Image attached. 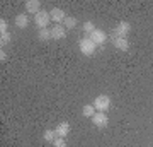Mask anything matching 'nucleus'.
Listing matches in <instances>:
<instances>
[{"mask_svg":"<svg viewBox=\"0 0 153 147\" xmlns=\"http://www.w3.org/2000/svg\"><path fill=\"white\" fill-rule=\"evenodd\" d=\"M0 60H2V62L7 60V53H5V51H2V53H0Z\"/></svg>","mask_w":153,"mask_h":147,"instance_id":"obj_21","label":"nucleus"},{"mask_svg":"<svg viewBox=\"0 0 153 147\" xmlns=\"http://www.w3.org/2000/svg\"><path fill=\"white\" fill-rule=\"evenodd\" d=\"M112 44H114V48L121 50V51H126V50L129 48V43H128L126 38H114L112 39Z\"/></svg>","mask_w":153,"mask_h":147,"instance_id":"obj_12","label":"nucleus"},{"mask_svg":"<svg viewBox=\"0 0 153 147\" xmlns=\"http://www.w3.org/2000/svg\"><path fill=\"white\" fill-rule=\"evenodd\" d=\"M49 16H51V21L56 22V24H63V22H65V19L68 17L65 14V11H61V9H58V7L51 9V11H49Z\"/></svg>","mask_w":153,"mask_h":147,"instance_id":"obj_6","label":"nucleus"},{"mask_svg":"<svg viewBox=\"0 0 153 147\" xmlns=\"http://www.w3.org/2000/svg\"><path fill=\"white\" fill-rule=\"evenodd\" d=\"M63 24H65L66 29H73V27L76 26V19H75V17H66Z\"/></svg>","mask_w":153,"mask_h":147,"instance_id":"obj_16","label":"nucleus"},{"mask_svg":"<svg viewBox=\"0 0 153 147\" xmlns=\"http://www.w3.org/2000/svg\"><path fill=\"white\" fill-rule=\"evenodd\" d=\"M66 36V27L61 24H55L51 27V39H63Z\"/></svg>","mask_w":153,"mask_h":147,"instance_id":"obj_8","label":"nucleus"},{"mask_svg":"<svg viewBox=\"0 0 153 147\" xmlns=\"http://www.w3.org/2000/svg\"><path fill=\"white\" fill-rule=\"evenodd\" d=\"M88 38L92 39L95 44H104L107 41V34L102 31V29H95L92 34H88Z\"/></svg>","mask_w":153,"mask_h":147,"instance_id":"obj_7","label":"nucleus"},{"mask_svg":"<svg viewBox=\"0 0 153 147\" xmlns=\"http://www.w3.org/2000/svg\"><path fill=\"white\" fill-rule=\"evenodd\" d=\"M56 137H58V135H56L55 130H46V132H44V140H46V142H51V144H53V142L56 140Z\"/></svg>","mask_w":153,"mask_h":147,"instance_id":"obj_15","label":"nucleus"},{"mask_svg":"<svg viewBox=\"0 0 153 147\" xmlns=\"http://www.w3.org/2000/svg\"><path fill=\"white\" fill-rule=\"evenodd\" d=\"M7 27H9L7 21H5V19H0V34H5L7 33Z\"/></svg>","mask_w":153,"mask_h":147,"instance_id":"obj_19","label":"nucleus"},{"mask_svg":"<svg viewBox=\"0 0 153 147\" xmlns=\"http://www.w3.org/2000/svg\"><path fill=\"white\" fill-rule=\"evenodd\" d=\"M55 132H56V135L58 137H63V139H65V137L70 133V125H68V121H61V123H58L56 128H55Z\"/></svg>","mask_w":153,"mask_h":147,"instance_id":"obj_10","label":"nucleus"},{"mask_svg":"<svg viewBox=\"0 0 153 147\" xmlns=\"http://www.w3.org/2000/svg\"><path fill=\"white\" fill-rule=\"evenodd\" d=\"M53 147H66V142L63 137H56V140L53 142Z\"/></svg>","mask_w":153,"mask_h":147,"instance_id":"obj_18","label":"nucleus"},{"mask_svg":"<svg viewBox=\"0 0 153 147\" xmlns=\"http://www.w3.org/2000/svg\"><path fill=\"white\" fill-rule=\"evenodd\" d=\"M38 12H41V2H38V0H27L26 2V14H38Z\"/></svg>","mask_w":153,"mask_h":147,"instance_id":"obj_9","label":"nucleus"},{"mask_svg":"<svg viewBox=\"0 0 153 147\" xmlns=\"http://www.w3.org/2000/svg\"><path fill=\"white\" fill-rule=\"evenodd\" d=\"M16 26L19 29H26L29 26V16L27 14H17L16 16Z\"/></svg>","mask_w":153,"mask_h":147,"instance_id":"obj_11","label":"nucleus"},{"mask_svg":"<svg viewBox=\"0 0 153 147\" xmlns=\"http://www.w3.org/2000/svg\"><path fill=\"white\" fill-rule=\"evenodd\" d=\"M95 113H97V109L94 108V104H85V106H83V116H88V118H92Z\"/></svg>","mask_w":153,"mask_h":147,"instance_id":"obj_13","label":"nucleus"},{"mask_svg":"<svg viewBox=\"0 0 153 147\" xmlns=\"http://www.w3.org/2000/svg\"><path fill=\"white\" fill-rule=\"evenodd\" d=\"M94 108L97 109V111H100V113H105L107 109L111 108V98L109 96H105V94H102V96H97V98L94 99Z\"/></svg>","mask_w":153,"mask_h":147,"instance_id":"obj_1","label":"nucleus"},{"mask_svg":"<svg viewBox=\"0 0 153 147\" xmlns=\"http://www.w3.org/2000/svg\"><path fill=\"white\" fill-rule=\"evenodd\" d=\"M92 123L95 127H99V128H105V127L109 125V118H107V115H105V113L97 111V113L92 116Z\"/></svg>","mask_w":153,"mask_h":147,"instance_id":"obj_5","label":"nucleus"},{"mask_svg":"<svg viewBox=\"0 0 153 147\" xmlns=\"http://www.w3.org/2000/svg\"><path fill=\"white\" fill-rule=\"evenodd\" d=\"M95 29H97V27H95V24H94L92 21H88V22H85V24H83V31H85V33H88V34H92Z\"/></svg>","mask_w":153,"mask_h":147,"instance_id":"obj_17","label":"nucleus"},{"mask_svg":"<svg viewBox=\"0 0 153 147\" xmlns=\"http://www.w3.org/2000/svg\"><path fill=\"white\" fill-rule=\"evenodd\" d=\"M78 46H80V51H82L83 55H87V57L94 55L95 53V48H97V44L94 43L90 38H82L78 41Z\"/></svg>","mask_w":153,"mask_h":147,"instance_id":"obj_2","label":"nucleus"},{"mask_svg":"<svg viewBox=\"0 0 153 147\" xmlns=\"http://www.w3.org/2000/svg\"><path fill=\"white\" fill-rule=\"evenodd\" d=\"M9 41H10V34H9V33H5V34H2V36H0V43H2V44H7Z\"/></svg>","mask_w":153,"mask_h":147,"instance_id":"obj_20","label":"nucleus"},{"mask_svg":"<svg viewBox=\"0 0 153 147\" xmlns=\"http://www.w3.org/2000/svg\"><path fill=\"white\" fill-rule=\"evenodd\" d=\"M129 31H131V26H129L128 22H119V24L114 27L112 36H114V38H126Z\"/></svg>","mask_w":153,"mask_h":147,"instance_id":"obj_4","label":"nucleus"},{"mask_svg":"<svg viewBox=\"0 0 153 147\" xmlns=\"http://www.w3.org/2000/svg\"><path fill=\"white\" fill-rule=\"evenodd\" d=\"M49 21H51V16H49V12H46V11H41V12H38V14L34 16V24H36L39 29L48 27Z\"/></svg>","mask_w":153,"mask_h":147,"instance_id":"obj_3","label":"nucleus"},{"mask_svg":"<svg viewBox=\"0 0 153 147\" xmlns=\"http://www.w3.org/2000/svg\"><path fill=\"white\" fill-rule=\"evenodd\" d=\"M38 38L39 39H51V29H48V27H44V29H39L38 33Z\"/></svg>","mask_w":153,"mask_h":147,"instance_id":"obj_14","label":"nucleus"}]
</instances>
